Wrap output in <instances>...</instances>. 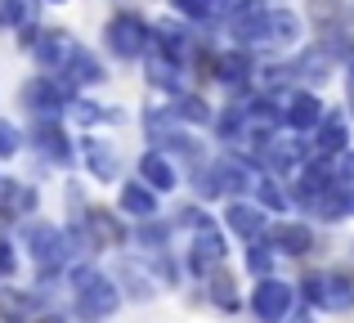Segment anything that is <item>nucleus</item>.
<instances>
[{
  "mask_svg": "<svg viewBox=\"0 0 354 323\" xmlns=\"http://www.w3.org/2000/svg\"><path fill=\"white\" fill-rule=\"evenodd\" d=\"M117 306H121V288L108 274L90 270V265H77V270H72V310H77L81 323L113 319Z\"/></svg>",
  "mask_w": 354,
  "mask_h": 323,
  "instance_id": "nucleus-1",
  "label": "nucleus"
},
{
  "mask_svg": "<svg viewBox=\"0 0 354 323\" xmlns=\"http://www.w3.org/2000/svg\"><path fill=\"white\" fill-rule=\"evenodd\" d=\"M72 99H77V90H72L68 81L50 77V72L23 86V104H27V113H32L36 122H59V117L72 108Z\"/></svg>",
  "mask_w": 354,
  "mask_h": 323,
  "instance_id": "nucleus-2",
  "label": "nucleus"
},
{
  "mask_svg": "<svg viewBox=\"0 0 354 323\" xmlns=\"http://www.w3.org/2000/svg\"><path fill=\"white\" fill-rule=\"evenodd\" d=\"M301 288H305V297H310V306H323V310H332V315H346V310H354V274L350 270L310 274Z\"/></svg>",
  "mask_w": 354,
  "mask_h": 323,
  "instance_id": "nucleus-3",
  "label": "nucleus"
},
{
  "mask_svg": "<svg viewBox=\"0 0 354 323\" xmlns=\"http://www.w3.org/2000/svg\"><path fill=\"white\" fill-rule=\"evenodd\" d=\"M23 238H27V252H32V261H36V270H41V274H54V270H63V265H72L68 238H63L54 225L36 220V225H27Z\"/></svg>",
  "mask_w": 354,
  "mask_h": 323,
  "instance_id": "nucleus-4",
  "label": "nucleus"
},
{
  "mask_svg": "<svg viewBox=\"0 0 354 323\" xmlns=\"http://www.w3.org/2000/svg\"><path fill=\"white\" fill-rule=\"evenodd\" d=\"M292 306H296V288L283 279H260L251 288V315L260 323H287Z\"/></svg>",
  "mask_w": 354,
  "mask_h": 323,
  "instance_id": "nucleus-5",
  "label": "nucleus"
},
{
  "mask_svg": "<svg viewBox=\"0 0 354 323\" xmlns=\"http://www.w3.org/2000/svg\"><path fill=\"white\" fill-rule=\"evenodd\" d=\"M148 45H153V36H148V23L139 14H117L113 23H108V50L117 54V59H144Z\"/></svg>",
  "mask_w": 354,
  "mask_h": 323,
  "instance_id": "nucleus-6",
  "label": "nucleus"
},
{
  "mask_svg": "<svg viewBox=\"0 0 354 323\" xmlns=\"http://www.w3.org/2000/svg\"><path fill=\"white\" fill-rule=\"evenodd\" d=\"M220 261H225V234H220L216 225L193 229V247H189V265H193V274H211Z\"/></svg>",
  "mask_w": 354,
  "mask_h": 323,
  "instance_id": "nucleus-7",
  "label": "nucleus"
},
{
  "mask_svg": "<svg viewBox=\"0 0 354 323\" xmlns=\"http://www.w3.org/2000/svg\"><path fill=\"white\" fill-rule=\"evenodd\" d=\"M283 122L292 126V131H319V126L328 122V113H323V99L310 95V90H296V95H287Z\"/></svg>",
  "mask_w": 354,
  "mask_h": 323,
  "instance_id": "nucleus-8",
  "label": "nucleus"
},
{
  "mask_svg": "<svg viewBox=\"0 0 354 323\" xmlns=\"http://www.w3.org/2000/svg\"><path fill=\"white\" fill-rule=\"evenodd\" d=\"M41 193L32 189L27 180H0V220H23L36 211Z\"/></svg>",
  "mask_w": 354,
  "mask_h": 323,
  "instance_id": "nucleus-9",
  "label": "nucleus"
},
{
  "mask_svg": "<svg viewBox=\"0 0 354 323\" xmlns=\"http://www.w3.org/2000/svg\"><path fill=\"white\" fill-rule=\"evenodd\" d=\"M225 225L234 229L238 238L256 243V238L265 234V225H269V220H265V207H260V202H238V198H234V202L225 207Z\"/></svg>",
  "mask_w": 354,
  "mask_h": 323,
  "instance_id": "nucleus-10",
  "label": "nucleus"
},
{
  "mask_svg": "<svg viewBox=\"0 0 354 323\" xmlns=\"http://www.w3.org/2000/svg\"><path fill=\"white\" fill-rule=\"evenodd\" d=\"M296 41H301V18H296L292 9H269L260 50H283V45H296Z\"/></svg>",
  "mask_w": 354,
  "mask_h": 323,
  "instance_id": "nucleus-11",
  "label": "nucleus"
},
{
  "mask_svg": "<svg viewBox=\"0 0 354 323\" xmlns=\"http://www.w3.org/2000/svg\"><path fill=\"white\" fill-rule=\"evenodd\" d=\"M81 158H86L90 175H95V180H104V184L121 175V158H117V149H113V144H104V140H95V135H86V140H81Z\"/></svg>",
  "mask_w": 354,
  "mask_h": 323,
  "instance_id": "nucleus-12",
  "label": "nucleus"
},
{
  "mask_svg": "<svg viewBox=\"0 0 354 323\" xmlns=\"http://www.w3.org/2000/svg\"><path fill=\"white\" fill-rule=\"evenodd\" d=\"M139 180H144L148 189L166 193V189H175V184H180V171L171 166V158H166L162 149H148V153H139Z\"/></svg>",
  "mask_w": 354,
  "mask_h": 323,
  "instance_id": "nucleus-13",
  "label": "nucleus"
},
{
  "mask_svg": "<svg viewBox=\"0 0 354 323\" xmlns=\"http://www.w3.org/2000/svg\"><path fill=\"white\" fill-rule=\"evenodd\" d=\"M32 144H36V149H41L54 166H68V162H72V144H68V135H63L59 122H36V126H32Z\"/></svg>",
  "mask_w": 354,
  "mask_h": 323,
  "instance_id": "nucleus-14",
  "label": "nucleus"
},
{
  "mask_svg": "<svg viewBox=\"0 0 354 323\" xmlns=\"http://www.w3.org/2000/svg\"><path fill=\"white\" fill-rule=\"evenodd\" d=\"M121 211L135 220H157V189H148L144 180H126L121 184Z\"/></svg>",
  "mask_w": 354,
  "mask_h": 323,
  "instance_id": "nucleus-15",
  "label": "nucleus"
},
{
  "mask_svg": "<svg viewBox=\"0 0 354 323\" xmlns=\"http://www.w3.org/2000/svg\"><path fill=\"white\" fill-rule=\"evenodd\" d=\"M63 81H68L72 90L77 86H99V81H104V68H99V59L90 50H72V59H68V68H63Z\"/></svg>",
  "mask_w": 354,
  "mask_h": 323,
  "instance_id": "nucleus-16",
  "label": "nucleus"
},
{
  "mask_svg": "<svg viewBox=\"0 0 354 323\" xmlns=\"http://www.w3.org/2000/svg\"><path fill=\"white\" fill-rule=\"evenodd\" d=\"M346 149H350V126H346V117H328V122L319 126L314 153H319V158H341Z\"/></svg>",
  "mask_w": 354,
  "mask_h": 323,
  "instance_id": "nucleus-17",
  "label": "nucleus"
},
{
  "mask_svg": "<svg viewBox=\"0 0 354 323\" xmlns=\"http://www.w3.org/2000/svg\"><path fill=\"white\" fill-rule=\"evenodd\" d=\"M171 117H175V122H189V126H207V122H216L211 104H207L202 95H189V90H180V95L171 99Z\"/></svg>",
  "mask_w": 354,
  "mask_h": 323,
  "instance_id": "nucleus-18",
  "label": "nucleus"
},
{
  "mask_svg": "<svg viewBox=\"0 0 354 323\" xmlns=\"http://www.w3.org/2000/svg\"><path fill=\"white\" fill-rule=\"evenodd\" d=\"M278 256H310L314 252V229L310 225H283L274 234Z\"/></svg>",
  "mask_w": 354,
  "mask_h": 323,
  "instance_id": "nucleus-19",
  "label": "nucleus"
},
{
  "mask_svg": "<svg viewBox=\"0 0 354 323\" xmlns=\"http://www.w3.org/2000/svg\"><path fill=\"white\" fill-rule=\"evenodd\" d=\"M251 72H256V63H251L247 50H229V54L216 59V77L225 81V86H238V81H247Z\"/></svg>",
  "mask_w": 354,
  "mask_h": 323,
  "instance_id": "nucleus-20",
  "label": "nucleus"
},
{
  "mask_svg": "<svg viewBox=\"0 0 354 323\" xmlns=\"http://www.w3.org/2000/svg\"><path fill=\"white\" fill-rule=\"evenodd\" d=\"M251 184H256V202H260V207H269V211H287V202H292V198H287V189L278 184V175L260 171Z\"/></svg>",
  "mask_w": 354,
  "mask_h": 323,
  "instance_id": "nucleus-21",
  "label": "nucleus"
},
{
  "mask_svg": "<svg viewBox=\"0 0 354 323\" xmlns=\"http://www.w3.org/2000/svg\"><path fill=\"white\" fill-rule=\"evenodd\" d=\"M157 45L166 50V59L180 63L184 54H189V32H184L180 23H171V18H166V23H157Z\"/></svg>",
  "mask_w": 354,
  "mask_h": 323,
  "instance_id": "nucleus-22",
  "label": "nucleus"
},
{
  "mask_svg": "<svg viewBox=\"0 0 354 323\" xmlns=\"http://www.w3.org/2000/svg\"><path fill=\"white\" fill-rule=\"evenodd\" d=\"M86 229H90V238H95V247L126 243V229H121L117 220H108V211H90V216H86Z\"/></svg>",
  "mask_w": 354,
  "mask_h": 323,
  "instance_id": "nucleus-23",
  "label": "nucleus"
},
{
  "mask_svg": "<svg viewBox=\"0 0 354 323\" xmlns=\"http://www.w3.org/2000/svg\"><path fill=\"white\" fill-rule=\"evenodd\" d=\"M36 5L32 0H0V27H32Z\"/></svg>",
  "mask_w": 354,
  "mask_h": 323,
  "instance_id": "nucleus-24",
  "label": "nucleus"
},
{
  "mask_svg": "<svg viewBox=\"0 0 354 323\" xmlns=\"http://www.w3.org/2000/svg\"><path fill=\"white\" fill-rule=\"evenodd\" d=\"M117 279L126 283V297H135V301H148V297H153V283H148V274H139L130 261L117 265Z\"/></svg>",
  "mask_w": 354,
  "mask_h": 323,
  "instance_id": "nucleus-25",
  "label": "nucleus"
},
{
  "mask_svg": "<svg viewBox=\"0 0 354 323\" xmlns=\"http://www.w3.org/2000/svg\"><path fill=\"white\" fill-rule=\"evenodd\" d=\"M72 122H81V126H99V122H113V108H104V104H90V99H72Z\"/></svg>",
  "mask_w": 354,
  "mask_h": 323,
  "instance_id": "nucleus-26",
  "label": "nucleus"
},
{
  "mask_svg": "<svg viewBox=\"0 0 354 323\" xmlns=\"http://www.w3.org/2000/svg\"><path fill=\"white\" fill-rule=\"evenodd\" d=\"M328 68H332V54H323V50H310L296 63V72H301L305 81H328Z\"/></svg>",
  "mask_w": 354,
  "mask_h": 323,
  "instance_id": "nucleus-27",
  "label": "nucleus"
},
{
  "mask_svg": "<svg viewBox=\"0 0 354 323\" xmlns=\"http://www.w3.org/2000/svg\"><path fill=\"white\" fill-rule=\"evenodd\" d=\"M247 270L260 274V279H269V270H274V247L265 243H247Z\"/></svg>",
  "mask_w": 354,
  "mask_h": 323,
  "instance_id": "nucleus-28",
  "label": "nucleus"
},
{
  "mask_svg": "<svg viewBox=\"0 0 354 323\" xmlns=\"http://www.w3.org/2000/svg\"><path fill=\"white\" fill-rule=\"evenodd\" d=\"M211 301H216L220 310H238V297H234V279H211Z\"/></svg>",
  "mask_w": 354,
  "mask_h": 323,
  "instance_id": "nucleus-29",
  "label": "nucleus"
},
{
  "mask_svg": "<svg viewBox=\"0 0 354 323\" xmlns=\"http://www.w3.org/2000/svg\"><path fill=\"white\" fill-rule=\"evenodd\" d=\"M18 149H23V135H18V126L0 117V162H5V158H14Z\"/></svg>",
  "mask_w": 354,
  "mask_h": 323,
  "instance_id": "nucleus-30",
  "label": "nucleus"
},
{
  "mask_svg": "<svg viewBox=\"0 0 354 323\" xmlns=\"http://www.w3.org/2000/svg\"><path fill=\"white\" fill-rule=\"evenodd\" d=\"M332 175H337V184H354V149H346L341 158H332Z\"/></svg>",
  "mask_w": 354,
  "mask_h": 323,
  "instance_id": "nucleus-31",
  "label": "nucleus"
},
{
  "mask_svg": "<svg viewBox=\"0 0 354 323\" xmlns=\"http://www.w3.org/2000/svg\"><path fill=\"white\" fill-rule=\"evenodd\" d=\"M251 0H211V18H234L238 9H247Z\"/></svg>",
  "mask_w": 354,
  "mask_h": 323,
  "instance_id": "nucleus-32",
  "label": "nucleus"
},
{
  "mask_svg": "<svg viewBox=\"0 0 354 323\" xmlns=\"http://www.w3.org/2000/svg\"><path fill=\"white\" fill-rule=\"evenodd\" d=\"M175 225H189V229H202V225H211V220L202 216L198 207H180V211H175Z\"/></svg>",
  "mask_w": 354,
  "mask_h": 323,
  "instance_id": "nucleus-33",
  "label": "nucleus"
},
{
  "mask_svg": "<svg viewBox=\"0 0 354 323\" xmlns=\"http://www.w3.org/2000/svg\"><path fill=\"white\" fill-rule=\"evenodd\" d=\"M175 9L189 18H211V0H175Z\"/></svg>",
  "mask_w": 354,
  "mask_h": 323,
  "instance_id": "nucleus-34",
  "label": "nucleus"
},
{
  "mask_svg": "<svg viewBox=\"0 0 354 323\" xmlns=\"http://www.w3.org/2000/svg\"><path fill=\"white\" fill-rule=\"evenodd\" d=\"M14 270H18V256H14V247H9V238H0V279H9Z\"/></svg>",
  "mask_w": 354,
  "mask_h": 323,
  "instance_id": "nucleus-35",
  "label": "nucleus"
},
{
  "mask_svg": "<svg viewBox=\"0 0 354 323\" xmlns=\"http://www.w3.org/2000/svg\"><path fill=\"white\" fill-rule=\"evenodd\" d=\"M287 323H314V315H305V310H301V315H292Z\"/></svg>",
  "mask_w": 354,
  "mask_h": 323,
  "instance_id": "nucleus-36",
  "label": "nucleus"
},
{
  "mask_svg": "<svg viewBox=\"0 0 354 323\" xmlns=\"http://www.w3.org/2000/svg\"><path fill=\"white\" fill-rule=\"evenodd\" d=\"M350 108H354V68H350Z\"/></svg>",
  "mask_w": 354,
  "mask_h": 323,
  "instance_id": "nucleus-37",
  "label": "nucleus"
},
{
  "mask_svg": "<svg viewBox=\"0 0 354 323\" xmlns=\"http://www.w3.org/2000/svg\"><path fill=\"white\" fill-rule=\"evenodd\" d=\"M50 5H63V0H50Z\"/></svg>",
  "mask_w": 354,
  "mask_h": 323,
  "instance_id": "nucleus-38",
  "label": "nucleus"
}]
</instances>
